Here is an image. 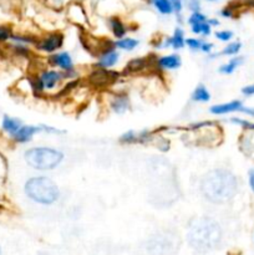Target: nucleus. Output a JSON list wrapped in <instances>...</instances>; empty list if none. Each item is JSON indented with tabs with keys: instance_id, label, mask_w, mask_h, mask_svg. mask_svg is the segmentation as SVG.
<instances>
[{
	"instance_id": "nucleus-1",
	"label": "nucleus",
	"mask_w": 254,
	"mask_h": 255,
	"mask_svg": "<svg viewBox=\"0 0 254 255\" xmlns=\"http://www.w3.org/2000/svg\"><path fill=\"white\" fill-rule=\"evenodd\" d=\"M237 191L238 179L234 173L226 168L211 169L201 181V193L209 203H227L236 196Z\"/></svg>"
},
{
	"instance_id": "nucleus-2",
	"label": "nucleus",
	"mask_w": 254,
	"mask_h": 255,
	"mask_svg": "<svg viewBox=\"0 0 254 255\" xmlns=\"http://www.w3.org/2000/svg\"><path fill=\"white\" fill-rule=\"evenodd\" d=\"M187 241L192 249L199 253H207L216 249L221 243L222 228L209 217L196 218L189 226Z\"/></svg>"
},
{
	"instance_id": "nucleus-3",
	"label": "nucleus",
	"mask_w": 254,
	"mask_h": 255,
	"mask_svg": "<svg viewBox=\"0 0 254 255\" xmlns=\"http://www.w3.org/2000/svg\"><path fill=\"white\" fill-rule=\"evenodd\" d=\"M22 192L30 202L42 207L54 206L61 198L59 184L44 174L29 177L22 186Z\"/></svg>"
},
{
	"instance_id": "nucleus-4",
	"label": "nucleus",
	"mask_w": 254,
	"mask_h": 255,
	"mask_svg": "<svg viewBox=\"0 0 254 255\" xmlns=\"http://www.w3.org/2000/svg\"><path fill=\"white\" fill-rule=\"evenodd\" d=\"M64 151L50 146H35L25 149L22 158L27 167L37 172H51L65 161Z\"/></svg>"
},
{
	"instance_id": "nucleus-5",
	"label": "nucleus",
	"mask_w": 254,
	"mask_h": 255,
	"mask_svg": "<svg viewBox=\"0 0 254 255\" xmlns=\"http://www.w3.org/2000/svg\"><path fill=\"white\" fill-rule=\"evenodd\" d=\"M65 45V35L64 32L55 30V31L46 32L42 36L37 37L36 44L34 45V49L41 54L51 55L54 52L62 50Z\"/></svg>"
},
{
	"instance_id": "nucleus-6",
	"label": "nucleus",
	"mask_w": 254,
	"mask_h": 255,
	"mask_svg": "<svg viewBox=\"0 0 254 255\" xmlns=\"http://www.w3.org/2000/svg\"><path fill=\"white\" fill-rule=\"evenodd\" d=\"M157 136H158V131L157 129L143 128L138 129V131L128 129V131L124 132L119 137V143L124 144V146H133V144L146 146V144L153 143Z\"/></svg>"
},
{
	"instance_id": "nucleus-7",
	"label": "nucleus",
	"mask_w": 254,
	"mask_h": 255,
	"mask_svg": "<svg viewBox=\"0 0 254 255\" xmlns=\"http://www.w3.org/2000/svg\"><path fill=\"white\" fill-rule=\"evenodd\" d=\"M122 72L115 71L112 69H101L94 66L92 71L87 76V81L92 87L97 89H107L109 86L117 82L121 77Z\"/></svg>"
},
{
	"instance_id": "nucleus-8",
	"label": "nucleus",
	"mask_w": 254,
	"mask_h": 255,
	"mask_svg": "<svg viewBox=\"0 0 254 255\" xmlns=\"http://www.w3.org/2000/svg\"><path fill=\"white\" fill-rule=\"evenodd\" d=\"M120 50L116 49L115 42L111 40H106L102 49L96 55V64L95 66L101 69H112L120 61Z\"/></svg>"
},
{
	"instance_id": "nucleus-9",
	"label": "nucleus",
	"mask_w": 254,
	"mask_h": 255,
	"mask_svg": "<svg viewBox=\"0 0 254 255\" xmlns=\"http://www.w3.org/2000/svg\"><path fill=\"white\" fill-rule=\"evenodd\" d=\"M36 76L39 79L40 84H41L42 89H44L45 94L59 90L61 87L62 82L66 81L64 74L59 69H49V67H46V69H42L41 71L37 72Z\"/></svg>"
},
{
	"instance_id": "nucleus-10",
	"label": "nucleus",
	"mask_w": 254,
	"mask_h": 255,
	"mask_svg": "<svg viewBox=\"0 0 254 255\" xmlns=\"http://www.w3.org/2000/svg\"><path fill=\"white\" fill-rule=\"evenodd\" d=\"M47 65L50 67H56L60 71H71V70H75V61L72 55L70 54L66 50H60V51L54 52V54L49 55L46 59Z\"/></svg>"
},
{
	"instance_id": "nucleus-11",
	"label": "nucleus",
	"mask_w": 254,
	"mask_h": 255,
	"mask_svg": "<svg viewBox=\"0 0 254 255\" xmlns=\"http://www.w3.org/2000/svg\"><path fill=\"white\" fill-rule=\"evenodd\" d=\"M181 66L182 57L177 52H172V54H166L154 57L153 67L156 70H158V71H174V70H178Z\"/></svg>"
},
{
	"instance_id": "nucleus-12",
	"label": "nucleus",
	"mask_w": 254,
	"mask_h": 255,
	"mask_svg": "<svg viewBox=\"0 0 254 255\" xmlns=\"http://www.w3.org/2000/svg\"><path fill=\"white\" fill-rule=\"evenodd\" d=\"M42 133V124L39 125H26L22 124V126L12 134L10 138L17 144H26L32 141L36 134Z\"/></svg>"
},
{
	"instance_id": "nucleus-13",
	"label": "nucleus",
	"mask_w": 254,
	"mask_h": 255,
	"mask_svg": "<svg viewBox=\"0 0 254 255\" xmlns=\"http://www.w3.org/2000/svg\"><path fill=\"white\" fill-rule=\"evenodd\" d=\"M153 61L154 59H151V57L148 56L133 57V59H131L127 62L122 74H124L125 76H127V75L141 74V72L147 71L149 67H153Z\"/></svg>"
},
{
	"instance_id": "nucleus-14",
	"label": "nucleus",
	"mask_w": 254,
	"mask_h": 255,
	"mask_svg": "<svg viewBox=\"0 0 254 255\" xmlns=\"http://www.w3.org/2000/svg\"><path fill=\"white\" fill-rule=\"evenodd\" d=\"M110 111L115 115H125L131 110V101L128 95L125 92H116L111 95L109 100Z\"/></svg>"
},
{
	"instance_id": "nucleus-15",
	"label": "nucleus",
	"mask_w": 254,
	"mask_h": 255,
	"mask_svg": "<svg viewBox=\"0 0 254 255\" xmlns=\"http://www.w3.org/2000/svg\"><path fill=\"white\" fill-rule=\"evenodd\" d=\"M186 46V32L183 27L176 26L171 36H167L161 40V49L182 50Z\"/></svg>"
},
{
	"instance_id": "nucleus-16",
	"label": "nucleus",
	"mask_w": 254,
	"mask_h": 255,
	"mask_svg": "<svg viewBox=\"0 0 254 255\" xmlns=\"http://www.w3.org/2000/svg\"><path fill=\"white\" fill-rule=\"evenodd\" d=\"M243 102L241 100H232L229 102H222V104L212 105L208 109L209 114L213 116H226V115L234 114V112H241L243 107Z\"/></svg>"
},
{
	"instance_id": "nucleus-17",
	"label": "nucleus",
	"mask_w": 254,
	"mask_h": 255,
	"mask_svg": "<svg viewBox=\"0 0 254 255\" xmlns=\"http://www.w3.org/2000/svg\"><path fill=\"white\" fill-rule=\"evenodd\" d=\"M173 251V243L166 237H157L149 241L148 253L151 255H168Z\"/></svg>"
},
{
	"instance_id": "nucleus-18",
	"label": "nucleus",
	"mask_w": 254,
	"mask_h": 255,
	"mask_svg": "<svg viewBox=\"0 0 254 255\" xmlns=\"http://www.w3.org/2000/svg\"><path fill=\"white\" fill-rule=\"evenodd\" d=\"M107 26H109L110 32H111L112 36L115 37V40L126 36L127 32L129 31L128 25H127L121 17L116 16V15L110 16L109 19H107Z\"/></svg>"
},
{
	"instance_id": "nucleus-19",
	"label": "nucleus",
	"mask_w": 254,
	"mask_h": 255,
	"mask_svg": "<svg viewBox=\"0 0 254 255\" xmlns=\"http://www.w3.org/2000/svg\"><path fill=\"white\" fill-rule=\"evenodd\" d=\"M24 122L20 119L14 116H10V115H4L1 119V129L4 133H6L7 136L11 137L20 127L22 126Z\"/></svg>"
},
{
	"instance_id": "nucleus-20",
	"label": "nucleus",
	"mask_w": 254,
	"mask_h": 255,
	"mask_svg": "<svg viewBox=\"0 0 254 255\" xmlns=\"http://www.w3.org/2000/svg\"><path fill=\"white\" fill-rule=\"evenodd\" d=\"M212 95L211 91L208 90V87L204 84H198L194 87L193 92L191 95V100L197 104H207V102L211 101Z\"/></svg>"
},
{
	"instance_id": "nucleus-21",
	"label": "nucleus",
	"mask_w": 254,
	"mask_h": 255,
	"mask_svg": "<svg viewBox=\"0 0 254 255\" xmlns=\"http://www.w3.org/2000/svg\"><path fill=\"white\" fill-rule=\"evenodd\" d=\"M114 42L117 50H121V51H126V52L134 51V50L139 46L138 39L132 36H127V35L126 36L121 37V39H116Z\"/></svg>"
},
{
	"instance_id": "nucleus-22",
	"label": "nucleus",
	"mask_w": 254,
	"mask_h": 255,
	"mask_svg": "<svg viewBox=\"0 0 254 255\" xmlns=\"http://www.w3.org/2000/svg\"><path fill=\"white\" fill-rule=\"evenodd\" d=\"M244 64V57L236 55V56H232L226 64L221 65L218 67V72L222 75H232L237 69H238L241 65Z\"/></svg>"
},
{
	"instance_id": "nucleus-23",
	"label": "nucleus",
	"mask_w": 254,
	"mask_h": 255,
	"mask_svg": "<svg viewBox=\"0 0 254 255\" xmlns=\"http://www.w3.org/2000/svg\"><path fill=\"white\" fill-rule=\"evenodd\" d=\"M66 12L67 15H69L70 20H74L75 16H77L75 24L81 25L86 21V14H85L84 7H82L80 4H77V2H72V4H70L69 7L66 9Z\"/></svg>"
},
{
	"instance_id": "nucleus-24",
	"label": "nucleus",
	"mask_w": 254,
	"mask_h": 255,
	"mask_svg": "<svg viewBox=\"0 0 254 255\" xmlns=\"http://www.w3.org/2000/svg\"><path fill=\"white\" fill-rule=\"evenodd\" d=\"M154 10L163 16H169L173 14V5L172 0H148Z\"/></svg>"
},
{
	"instance_id": "nucleus-25",
	"label": "nucleus",
	"mask_w": 254,
	"mask_h": 255,
	"mask_svg": "<svg viewBox=\"0 0 254 255\" xmlns=\"http://www.w3.org/2000/svg\"><path fill=\"white\" fill-rule=\"evenodd\" d=\"M10 50H11L12 55L20 59H29L32 56V49L29 45H22V44H15L11 42L10 45Z\"/></svg>"
},
{
	"instance_id": "nucleus-26",
	"label": "nucleus",
	"mask_w": 254,
	"mask_h": 255,
	"mask_svg": "<svg viewBox=\"0 0 254 255\" xmlns=\"http://www.w3.org/2000/svg\"><path fill=\"white\" fill-rule=\"evenodd\" d=\"M36 41H37V36H35V35H31V34H21V32H19V34L14 32L11 36V40H10V42L29 45V46H34V45L36 44Z\"/></svg>"
},
{
	"instance_id": "nucleus-27",
	"label": "nucleus",
	"mask_w": 254,
	"mask_h": 255,
	"mask_svg": "<svg viewBox=\"0 0 254 255\" xmlns=\"http://www.w3.org/2000/svg\"><path fill=\"white\" fill-rule=\"evenodd\" d=\"M192 34H194L196 36H203L208 37L209 35H212V29L213 27L208 24V21L198 22V24H194L189 26Z\"/></svg>"
},
{
	"instance_id": "nucleus-28",
	"label": "nucleus",
	"mask_w": 254,
	"mask_h": 255,
	"mask_svg": "<svg viewBox=\"0 0 254 255\" xmlns=\"http://www.w3.org/2000/svg\"><path fill=\"white\" fill-rule=\"evenodd\" d=\"M242 50V42L241 41H229L227 42L226 46L223 47L221 52H217L218 56H236L239 54Z\"/></svg>"
},
{
	"instance_id": "nucleus-29",
	"label": "nucleus",
	"mask_w": 254,
	"mask_h": 255,
	"mask_svg": "<svg viewBox=\"0 0 254 255\" xmlns=\"http://www.w3.org/2000/svg\"><path fill=\"white\" fill-rule=\"evenodd\" d=\"M229 122L236 125V126L242 127V128L246 129V131H254V122L248 121V120L246 119H241V117H231V119H229Z\"/></svg>"
},
{
	"instance_id": "nucleus-30",
	"label": "nucleus",
	"mask_w": 254,
	"mask_h": 255,
	"mask_svg": "<svg viewBox=\"0 0 254 255\" xmlns=\"http://www.w3.org/2000/svg\"><path fill=\"white\" fill-rule=\"evenodd\" d=\"M207 20H208V16H207L204 12L194 11V12H191V14H189V16L187 17V24L191 26V25L198 24V22L207 21Z\"/></svg>"
},
{
	"instance_id": "nucleus-31",
	"label": "nucleus",
	"mask_w": 254,
	"mask_h": 255,
	"mask_svg": "<svg viewBox=\"0 0 254 255\" xmlns=\"http://www.w3.org/2000/svg\"><path fill=\"white\" fill-rule=\"evenodd\" d=\"M153 143H154V146H156V148H158L161 152H167L169 148H171V142H169V139L159 133H158V136L156 137V139H154Z\"/></svg>"
},
{
	"instance_id": "nucleus-32",
	"label": "nucleus",
	"mask_w": 254,
	"mask_h": 255,
	"mask_svg": "<svg viewBox=\"0 0 254 255\" xmlns=\"http://www.w3.org/2000/svg\"><path fill=\"white\" fill-rule=\"evenodd\" d=\"M202 44H203V39H201V37H186V46L191 51H199Z\"/></svg>"
},
{
	"instance_id": "nucleus-33",
	"label": "nucleus",
	"mask_w": 254,
	"mask_h": 255,
	"mask_svg": "<svg viewBox=\"0 0 254 255\" xmlns=\"http://www.w3.org/2000/svg\"><path fill=\"white\" fill-rule=\"evenodd\" d=\"M233 36H234L233 31H231V30H227V29L217 30V31L214 32V37H216V39L218 40V41H221V42L232 41Z\"/></svg>"
},
{
	"instance_id": "nucleus-34",
	"label": "nucleus",
	"mask_w": 254,
	"mask_h": 255,
	"mask_svg": "<svg viewBox=\"0 0 254 255\" xmlns=\"http://www.w3.org/2000/svg\"><path fill=\"white\" fill-rule=\"evenodd\" d=\"M12 34H14V31H12L11 27L7 26V25H0V44L10 41Z\"/></svg>"
},
{
	"instance_id": "nucleus-35",
	"label": "nucleus",
	"mask_w": 254,
	"mask_h": 255,
	"mask_svg": "<svg viewBox=\"0 0 254 255\" xmlns=\"http://www.w3.org/2000/svg\"><path fill=\"white\" fill-rule=\"evenodd\" d=\"M236 12L237 7L232 4L226 5V6H223L219 10V15H221V17H223V19H233V17L236 16Z\"/></svg>"
},
{
	"instance_id": "nucleus-36",
	"label": "nucleus",
	"mask_w": 254,
	"mask_h": 255,
	"mask_svg": "<svg viewBox=\"0 0 254 255\" xmlns=\"http://www.w3.org/2000/svg\"><path fill=\"white\" fill-rule=\"evenodd\" d=\"M184 9L188 10L189 12L202 11V0H183Z\"/></svg>"
},
{
	"instance_id": "nucleus-37",
	"label": "nucleus",
	"mask_w": 254,
	"mask_h": 255,
	"mask_svg": "<svg viewBox=\"0 0 254 255\" xmlns=\"http://www.w3.org/2000/svg\"><path fill=\"white\" fill-rule=\"evenodd\" d=\"M214 51V44L211 41H207V40H203V44H202L201 50L199 52H203V54L209 55Z\"/></svg>"
},
{
	"instance_id": "nucleus-38",
	"label": "nucleus",
	"mask_w": 254,
	"mask_h": 255,
	"mask_svg": "<svg viewBox=\"0 0 254 255\" xmlns=\"http://www.w3.org/2000/svg\"><path fill=\"white\" fill-rule=\"evenodd\" d=\"M242 94H243L244 96H254V84L244 86L243 89H242Z\"/></svg>"
},
{
	"instance_id": "nucleus-39",
	"label": "nucleus",
	"mask_w": 254,
	"mask_h": 255,
	"mask_svg": "<svg viewBox=\"0 0 254 255\" xmlns=\"http://www.w3.org/2000/svg\"><path fill=\"white\" fill-rule=\"evenodd\" d=\"M248 183H249V188H251V191L254 193V167L249 169L248 172Z\"/></svg>"
},
{
	"instance_id": "nucleus-40",
	"label": "nucleus",
	"mask_w": 254,
	"mask_h": 255,
	"mask_svg": "<svg viewBox=\"0 0 254 255\" xmlns=\"http://www.w3.org/2000/svg\"><path fill=\"white\" fill-rule=\"evenodd\" d=\"M242 114L247 115V116L249 117H254V107H247V106H243L241 110Z\"/></svg>"
},
{
	"instance_id": "nucleus-41",
	"label": "nucleus",
	"mask_w": 254,
	"mask_h": 255,
	"mask_svg": "<svg viewBox=\"0 0 254 255\" xmlns=\"http://www.w3.org/2000/svg\"><path fill=\"white\" fill-rule=\"evenodd\" d=\"M207 21H208V24L211 25L212 27H217V26H219V24H221V21H219L217 17H208V20H207Z\"/></svg>"
},
{
	"instance_id": "nucleus-42",
	"label": "nucleus",
	"mask_w": 254,
	"mask_h": 255,
	"mask_svg": "<svg viewBox=\"0 0 254 255\" xmlns=\"http://www.w3.org/2000/svg\"><path fill=\"white\" fill-rule=\"evenodd\" d=\"M244 4L249 7H254V0H246V1H244Z\"/></svg>"
},
{
	"instance_id": "nucleus-43",
	"label": "nucleus",
	"mask_w": 254,
	"mask_h": 255,
	"mask_svg": "<svg viewBox=\"0 0 254 255\" xmlns=\"http://www.w3.org/2000/svg\"><path fill=\"white\" fill-rule=\"evenodd\" d=\"M207 1H208V2H217V1H219V0H207Z\"/></svg>"
},
{
	"instance_id": "nucleus-44",
	"label": "nucleus",
	"mask_w": 254,
	"mask_h": 255,
	"mask_svg": "<svg viewBox=\"0 0 254 255\" xmlns=\"http://www.w3.org/2000/svg\"><path fill=\"white\" fill-rule=\"evenodd\" d=\"M0 255H1V247H0Z\"/></svg>"
},
{
	"instance_id": "nucleus-45",
	"label": "nucleus",
	"mask_w": 254,
	"mask_h": 255,
	"mask_svg": "<svg viewBox=\"0 0 254 255\" xmlns=\"http://www.w3.org/2000/svg\"><path fill=\"white\" fill-rule=\"evenodd\" d=\"M172 1H174V0H172Z\"/></svg>"
}]
</instances>
